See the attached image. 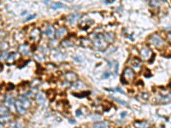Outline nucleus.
Masks as SVG:
<instances>
[{
	"instance_id": "ddd939ff",
	"label": "nucleus",
	"mask_w": 171,
	"mask_h": 128,
	"mask_svg": "<svg viewBox=\"0 0 171 128\" xmlns=\"http://www.w3.org/2000/svg\"><path fill=\"white\" fill-rule=\"evenodd\" d=\"M45 32H46V34H47V36L49 37V38H53L54 34H55V30H54L53 26L48 25Z\"/></svg>"
},
{
	"instance_id": "423d86ee",
	"label": "nucleus",
	"mask_w": 171,
	"mask_h": 128,
	"mask_svg": "<svg viewBox=\"0 0 171 128\" xmlns=\"http://www.w3.org/2000/svg\"><path fill=\"white\" fill-rule=\"evenodd\" d=\"M128 62L132 66V67H133L134 69H137V70H139L140 68V66H141V61L138 57H132Z\"/></svg>"
},
{
	"instance_id": "c9c22d12",
	"label": "nucleus",
	"mask_w": 171,
	"mask_h": 128,
	"mask_svg": "<svg viewBox=\"0 0 171 128\" xmlns=\"http://www.w3.org/2000/svg\"><path fill=\"white\" fill-rule=\"evenodd\" d=\"M155 57H156V55H155V54L152 55V56H151V58L149 60V63H152V62H153L154 60H155Z\"/></svg>"
},
{
	"instance_id": "6e6552de",
	"label": "nucleus",
	"mask_w": 171,
	"mask_h": 128,
	"mask_svg": "<svg viewBox=\"0 0 171 128\" xmlns=\"http://www.w3.org/2000/svg\"><path fill=\"white\" fill-rule=\"evenodd\" d=\"M80 17H81V14H78V13L71 14V15H69L67 17V22L68 23H69V24H74V22H77V20L80 19Z\"/></svg>"
},
{
	"instance_id": "9d476101",
	"label": "nucleus",
	"mask_w": 171,
	"mask_h": 128,
	"mask_svg": "<svg viewBox=\"0 0 171 128\" xmlns=\"http://www.w3.org/2000/svg\"><path fill=\"white\" fill-rule=\"evenodd\" d=\"M65 79L69 82H75L77 79H78V76L73 72H68V73L65 74Z\"/></svg>"
},
{
	"instance_id": "1a4fd4ad",
	"label": "nucleus",
	"mask_w": 171,
	"mask_h": 128,
	"mask_svg": "<svg viewBox=\"0 0 171 128\" xmlns=\"http://www.w3.org/2000/svg\"><path fill=\"white\" fill-rule=\"evenodd\" d=\"M108 67L110 68H111V70L114 72L115 74L118 73V68H119V64L116 61H108Z\"/></svg>"
},
{
	"instance_id": "f257e3e1",
	"label": "nucleus",
	"mask_w": 171,
	"mask_h": 128,
	"mask_svg": "<svg viewBox=\"0 0 171 128\" xmlns=\"http://www.w3.org/2000/svg\"><path fill=\"white\" fill-rule=\"evenodd\" d=\"M109 43L105 40L104 34L97 33L92 36V45L96 50H104V49L108 47Z\"/></svg>"
},
{
	"instance_id": "2f4dec72",
	"label": "nucleus",
	"mask_w": 171,
	"mask_h": 128,
	"mask_svg": "<svg viewBox=\"0 0 171 128\" xmlns=\"http://www.w3.org/2000/svg\"><path fill=\"white\" fill-rule=\"evenodd\" d=\"M8 46H9V45H8L7 42H2L1 43V49L2 50H6V49L8 48Z\"/></svg>"
},
{
	"instance_id": "7ed1b4c3",
	"label": "nucleus",
	"mask_w": 171,
	"mask_h": 128,
	"mask_svg": "<svg viewBox=\"0 0 171 128\" xmlns=\"http://www.w3.org/2000/svg\"><path fill=\"white\" fill-rule=\"evenodd\" d=\"M121 78L124 79L128 83L130 82V81H132L133 80V78H134V72H133V69H131L130 67H126L122 73Z\"/></svg>"
},
{
	"instance_id": "9b49d317",
	"label": "nucleus",
	"mask_w": 171,
	"mask_h": 128,
	"mask_svg": "<svg viewBox=\"0 0 171 128\" xmlns=\"http://www.w3.org/2000/svg\"><path fill=\"white\" fill-rule=\"evenodd\" d=\"M15 108L18 113H20L22 115V114H25L27 112V109H26L25 107L22 104V102H20V100H18V101H16L15 102Z\"/></svg>"
},
{
	"instance_id": "393cba45",
	"label": "nucleus",
	"mask_w": 171,
	"mask_h": 128,
	"mask_svg": "<svg viewBox=\"0 0 171 128\" xmlns=\"http://www.w3.org/2000/svg\"><path fill=\"white\" fill-rule=\"evenodd\" d=\"M91 94V92H82L81 94H78V93H73V96H74V97H86V96H89V95Z\"/></svg>"
},
{
	"instance_id": "20e7f679",
	"label": "nucleus",
	"mask_w": 171,
	"mask_h": 128,
	"mask_svg": "<svg viewBox=\"0 0 171 128\" xmlns=\"http://www.w3.org/2000/svg\"><path fill=\"white\" fill-rule=\"evenodd\" d=\"M139 55L143 60H150L151 55V50L149 47H143L139 50Z\"/></svg>"
},
{
	"instance_id": "473e14b6",
	"label": "nucleus",
	"mask_w": 171,
	"mask_h": 128,
	"mask_svg": "<svg viewBox=\"0 0 171 128\" xmlns=\"http://www.w3.org/2000/svg\"><path fill=\"white\" fill-rule=\"evenodd\" d=\"M144 76L146 77V78H150V77L151 76V72H150L149 69H146V73L144 74Z\"/></svg>"
},
{
	"instance_id": "72a5a7b5",
	"label": "nucleus",
	"mask_w": 171,
	"mask_h": 128,
	"mask_svg": "<svg viewBox=\"0 0 171 128\" xmlns=\"http://www.w3.org/2000/svg\"><path fill=\"white\" fill-rule=\"evenodd\" d=\"M37 17V15H29L28 17L26 19V22H28V21H30V20H33V19H34V18H36Z\"/></svg>"
},
{
	"instance_id": "b1692460",
	"label": "nucleus",
	"mask_w": 171,
	"mask_h": 128,
	"mask_svg": "<svg viewBox=\"0 0 171 128\" xmlns=\"http://www.w3.org/2000/svg\"><path fill=\"white\" fill-rule=\"evenodd\" d=\"M107 123L105 122H98L92 126V128H107Z\"/></svg>"
},
{
	"instance_id": "a211bd4d",
	"label": "nucleus",
	"mask_w": 171,
	"mask_h": 128,
	"mask_svg": "<svg viewBox=\"0 0 171 128\" xmlns=\"http://www.w3.org/2000/svg\"><path fill=\"white\" fill-rule=\"evenodd\" d=\"M104 36L105 40H106L108 43H111V42H113L114 39H115V35H114L113 32H106Z\"/></svg>"
},
{
	"instance_id": "4468645a",
	"label": "nucleus",
	"mask_w": 171,
	"mask_h": 128,
	"mask_svg": "<svg viewBox=\"0 0 171 128\" xmlns=\"http://www.w3.org/2000/svg\"><path fill=\"white\" fill-rule=\"evenodd\" d=\"M20 102H22V104L25 108H27L30 106V101L26 96H20Z\"/></svg>"
},
{
	"instance_id": "a19ab883",
	"label": "nucleus",
	"mask_w": 171,
	"mask_h": 128,
	"mask_svg": "<svg viewBox=\"0 0 171 128\" xmlns=\"http://www.w3.org/2000/svg\"><path fill=\"white\" fill-rule=\"evenodd\" d=\"M168 40H169L171 42V32H169V33H168Z\"/></svg>"
},
{
	"instance_id": "5701e85b",
	"label": "nucleus",
	"mask_w": 171,
	"mask_h": 128,
	"mask_svg": "<svg viewBox=\"0 0 171 128\" xmlns=\"http://www.w3.org/2000/svg\"><path fill=\"white\" fill-rule=\"evenodd\" d=\"M105 90H107V92H120V93H121V94H125V92H124L123 90L119 87L112 88V89H110V88H105Z\"/></svg>"
},
{
	"instance_id": "a878e982",
	"label": "nucleus",
	"mask_w": 171,
	"mask_h": 128,
	"mask_svg": "<svg viewBox=\"0 0 171 128\" xmlns=\"http://www.w3.org/2000/svg\"><path fill=\"white\" fill-rule=\"evenodd\" d=\"M72 86L74 88H81V87L85 86V85H84L81 81H75V82H74L72 84Z\"/></svg>"
},
{
	"instance_id": "79ce46f5",
	"label": "nucleus",
	"mask_w": 171,
	"mask_h": 128,
	"mask_svg": "<svg viewBox=\"0 0 171 128\" xmlns=\"http://www.w3.org/2000/svg\"><path fill=\"white\" fill-rule=\"evenodd\" d=\"M95 118H92L93 120H99L100 119V116H94Z\"/></svg>"
},
{
	"instance_id": "c756f323",
	"label": "nucleus",
	"mask_w": 171,
	"mask_h": 128,
	"mask_svg": "<svg viewBox=\"0 0 171 128\" xmlns=\"http://www.w3.org/2000/svg\"><path fill=\"white\" fill-rule=\"evenodd\" d=\"M149 4H150V5H151V6H152V7H154V8H155L156 6H158V5H159V4H160V2H159V1H151Z\"/></svg>"
},
{
	"instance_id": "f8f14e48",
	"label": "nucleus",
	"mask_w": 171,
	"mask_h": 128,
	"mask_svg": "<svg viewBox=\"0 0 171 128\" xmlns=\"http://www.w3.org/2000/svg\"><path fill=\"white\" fill-rule=\"evenodd\" d=\"M19 51L22 54L25 55V56H28L30 54V50L28 47H27V45L25 44V45H21L19 46Z\"/></svg>"
},
{
	"instance_id": "2eb2a0df",
	"label": "nucleus",
	"mask_w": 171,
	"mask_h": 128,
	"mask_svg": "<svg viewBox=\"0 0 171 128\" xmlns=\"http://www.w3.org/2000/svg\"><path fill=\"white\" fill-rule=\"evenodd\" d=\"M66 33H67V29L65 28V27H60V28H58L57 30V32H56L57 38H61V37L65 35Z\"/></svg>"
},
{
	"instance_id": "6ab92c4d",
	"label": "nucleus",
	"mask_w": 171,
	"mask_h": 128,
	"mask_svg": "<svg viewBox=\"0 0 171 128\" xmlns=\"http://www.w3.org/2000/svg\"><path fill=\"white\" fill-rule=\"evenodd\" d=\"M18 57H19V53L18 52L10 53V54L9 55V57H8V59H7V61L8 62H13V61H15V59H17Z\"/></svg>"
},
{
	"instance_id": "ea45409f",
	"label": "nucleus",
	"mask_w": 171,
	"mask_h": 128,
	"mask_svg": "<svg viewBox=\"0 0 171 128\" xmlns=\"http://www.w3.org/2000/svg\"><path fill=\"white\" fill-rule=\"evenodd\" d=\"M14 128H21V125L19 123H15V126H14Z\"/></svg>"
},
{
	"instance_id": "4be33fe9",
	"label": "nucleus",
	"mask_w": 171,
	"mask_h": 128,
	"mask_svg": "<svg viewBox=\"0 0 171 128\" xmlns=\"http://www.w3.org/2000/svg\"><path fill=\"white\" fill-rule=\"evenodd\" d=\"M10 115V110L6 108V107L1 106V118L5 117Z\"/></svg>"
},
{
	"instance_id": "58836bf2",
	"label": "nucleus",
	"mask_w": 171,
	"mask_h": 128,
	"mask_svg": "<svg viewBox=\"0 0 171 128\" xmlns=\"http://www.w3.org/2000/svg\"><path fill=\"white\" fill-rule=\"evenodd\" d=\"M126 115H127V112H122V113H121V118H124Z\"/></svg>"
},
{
	"instance_id": "dca6fc26",
	"label": "nucleus",
	"mask_w": 171,
	"mask_h": 128,
	"mask_svg": "<svg viewBox=\"0 0 171 128\" xmlns=\"http://www.w3.org/2000/svg\"><path fill=\"white\" fill-rule=\"evenodd\" d=\"M51 8L52 10H57V9H63V8H66L64 6V4L60 3V2H56V3H51Z\"/></svg>"
},
{
	"instance_id": "0eeeda50",
	"label": "nucleus",
	"mask_w": 171,
	"mask_h": 128,
	"mask_svg": "<svg viewBox=\"0 0 171 128\" xmlns=\"http://www.w3.org/2000/svg\"><path fill=\"white\" fill-rule=\"evenodd\" d=\"M158 102L159 103H168L171 102V94L168 93L166 95H161L158 97Z\"/></svg>"
},
{
	"instance_id": "39448f33",
	"label": "nucleus",
	"mask_w": 171,
	"mask_h": 128,
	"mask_svg": "<svg viewBox=\"0 0 171 128\" xmlns=\"http://www.w3.org/2000/svg\"><path fill=\"white\" fill-rule=\"evenodd\" d=\"M30 38L32 40L34 41H39L41 38V32L39 28H34L33 29L31 32H30Z\"/></svg>"
},
{
	"instance_id": "aec40b11",
	"label": "nucleus",
	"mask_w": 171,
	"mask_h": 128,
	"mask_svg": "<svg viewBox=\"0 0 171 128\" xmlns=\"http://www.w3.org/2000/svg\"><path fill=\"white\" fill-rule=\"evenodd\" d=\"M134 125L137 128H147L148 126V123L145 121H135Z\"/></svg>"
},
{
	"instance_id": "4c0bfd02",
	"label": "nucleus",
	"mask_w": 171,
	"mask_h": 128,
	"mask_svg": "<svg viewBox=\"0 0 171 128\" xmlns=\"http://www.w3.org/2000/svg\"><path fill=\"white\" fill-rule=\"evenodd\" d=\"M69 123H72V124H75L76 123L75 120H74V119H69Z\"/></svg>"
},
{
	"instance_id": "f03ea898",
	"label": "nucleus",
	"mask_w": 171,
	"mask_h": 128,
	"mask_svg": "<svg viewBox=\"0 0 171 128\" xmlns=\"http://www.w3.org/2000/svg\"><path fill=\"white\" fill-rule=\"evenodd\" d=\"M148 40L151 42L154 46H156V47L158 48L163 47V46L165 45L164 40L159 35H158V34H152V35H151L148 38Z\"/></svg>"
},
{
	"instance_id": "bb28decb",
	"label": "nucleus",
	"mask_w": 171,
	"mask_h": 128,
	"mask_svg": "<svg viewBox=\"0 0 171 128\" xmlns=\"http://www.w3.org/2000/svg\"><path fill=\"white\" fill-rule=\"evenodd\" d=\"M111 98L113 99V100H115L116 102H117L118 103H120L121 105H123V106H126L128 104V102H125V101H122V100H121V99H119V98H116V97H111Z\"/></svg>"
},
{
	"instance_id": "7c9ffc66",
	"label": "nucleus",
	"mask_w": 171,
	"mask_h": 128,
	"mask_svg": "<svg viewBox=\"0 0 171 128\" xmlns=\"http://www.w3.org/2000/svg\"><path fill=\"white\" fill-rule=\"evenodd\" d=\"M9 56H8V53L6 52V51H4V52L1 53V59L2 60H5V59H8Z\"/></svg>"
},
{
	"instance_id": "e433bc0d",
	"label": "nucleus",
	"mask_w": 171,
	"mask_h": 128,
	"mask_svg": "<svg viewBox=\"0 0 171 128\" xmlns=\"http://www.w3.org/2000/svg\"><path fill=\"white\" fill-rule=\"evenodd\" d=\"M104 3L105 4H113V3H114V1H111V0H108V1H104Z\"/></svg>"
},
{
	"instance_id": "412c9836",
	"label": "nucleus",
	"mask_w": 171,
	"mask_h": 128,
	"mask_svg": "<svg viewBox=\"0 0 171 128\" xmlns=\"http://www.w3.org/2000/svg\"><path fill=\"white\" fill-rule=\"evenodd\" d=\"M36 100L40 103H44L45 102V99H44V96L42 92H39L36 94Z\"/></svg>"
},
{
	"instance_id": "f704fd0d",
	"label": "nucleus",
	"mask_w": 171,
	"mask_h": 128,
	"mask_svg": "<svg viewBox=\"0 0 171 128\" xmlns=\"http://www.w3.org/2000/svg\"><path fill=\"white\" fill-rule=\"evenodd\" d=\"M75 115H76L77 117H80V116H81V115H82V111H81V109H78V110H76Z\"/></svg>"
},
{
	"instance_id": "f3484780",
	"label": "nucleus",
	"mask_w": 171,
	"mask_h": 128,
	"mask_svg": "<svg viewBox=\"0 0 171 128\" xmlns=\"http://www.w3.org/2000/svg\"><path fill=\"white\" fill-rule=\"evenodd\" d=\"M4 102L10 107L13 106L14 102H15V101H14V97L11 96V95H6L5 97H4Z\"/></svg>"
},
{
	"instance_id": "cd10ccee",
	"label": "nucleus",
	"mask_w": 171,
	"mask_h": 128,
	"mask_svg": "<svg viewBox=\"0 0 171 128\" xmlns=\"http://www.w3.org/2000/svg\"><path fill=\"white\" fill-rule=\"evenodd\" d=\"M61 45L62 46H71L73 45V42L69 41V40H64L61 43Z\"/></svg>"
},
{
	"instance_id": "c85d7f7f",
	"label": "nucleus",
	"mask_w": 171,
	"mask_h": 128,
	"mask_svg": "<svg viewBox=\"0 0 171 128\" xmlns=\"http://www.w3.org/2000/svg\"><path fill=\"white\" fill-rule=\"evenodd\" d=\"M110 76H111V72L110 71H105L102 75V79H109Z\"/></svg>"
}]
</instances>
